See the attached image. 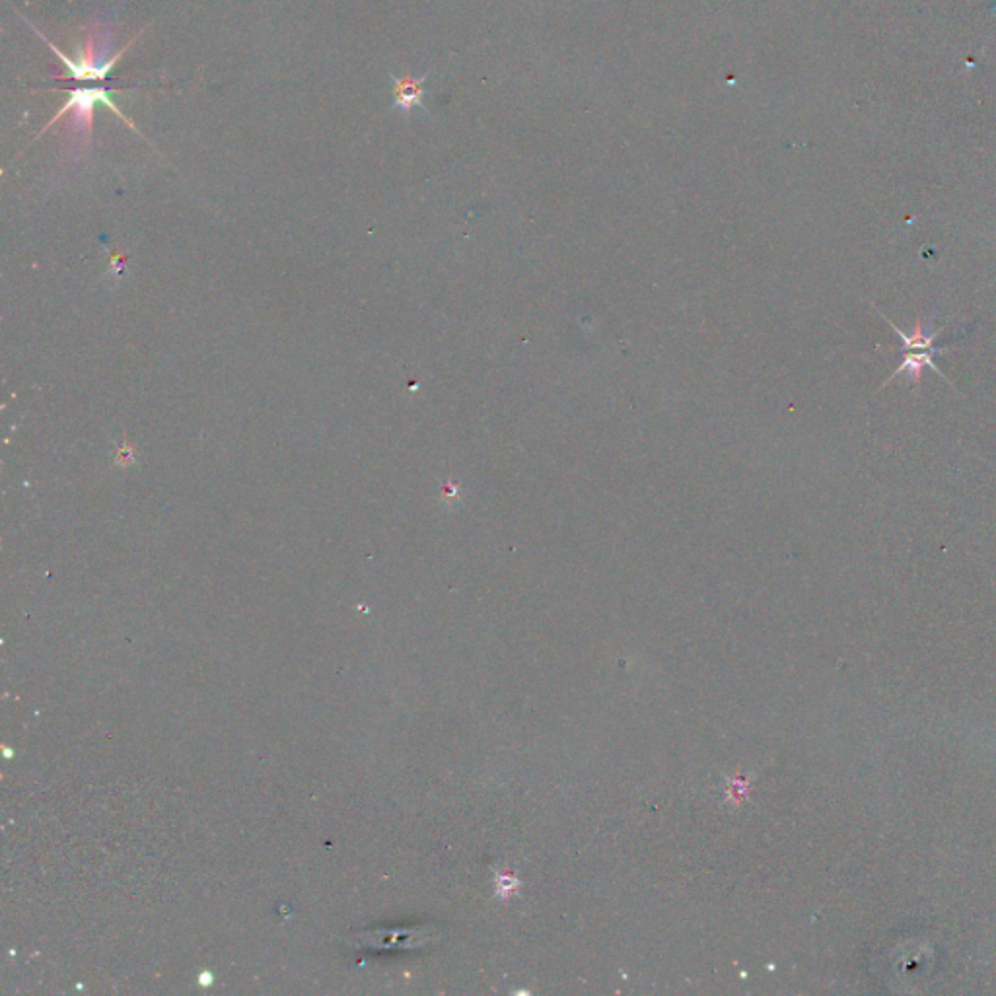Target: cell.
I'll list each match as a JSON object with an SVG mask.
<instances>
[{"label": "cell", "mask_w": 996, "mask_h": 996, "mask_svg": "<svg viewBox=\"0 0 996 996\" xmlns=\"http://www.w3.org/2000/svg\"><path fill=\"white\" fill-rule=\"evenodd\" d=\"M96 104H104V106L109 107L115 115H119L123 121H127V125L131 129H135L133 121L117 107V104L113 102L111 98V92L107 88H78V90H72L71 100L61 107L57 111V115L41 129V133H45L47 129H51L59 119H63L65 115H72V127L78 131V133H84V135H90L92 131V117H94V106Z\"/></svg>", "instance_id": "cell-2"}, {"label": "cell", "mask_w": 996, "mask_h": 996, "mask_svg": "<svg viewBox=\"0 0 996 996\" xmlns=\"http://www.w3.org/2000/svg\"><path fill=\"white\" fill-rule=\"evenodd\" d=\"M393 94H395V107H399L401 113L409 115L413 109L423 106L425 78L421 80L413 76L393 78Z\"/></svg>", "instance_id": "cell-3"}, {"label": "cell", "mask_w": 996, "mask_h": 996, "mask_svg": "<svg viewBox=\"0 0 996 996\" xmlns=\"http://www.w3.org/2000/svg\"><path fill=\"white\" fill-rule=\"evenodd\" d=\"M37 36L41 37L49 47L51 51L61 59V63L71 71V76L74 80H104L109 72L113 71L117 67V63L123 59V55L129 51V47L137 41V37H141V34L137 37H133L129 41L127 47H123L121 51L113 53L111 57L107 55V41L100 39L94 34H90L86 43H84V49L78 53L76 59H69L57 45H53L47 37L43 36L36 26H34Z\"/></svg>", "instance_id": "cell-1"}]
</instances>
